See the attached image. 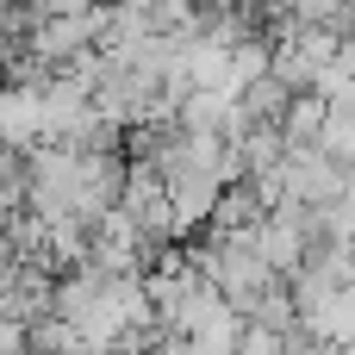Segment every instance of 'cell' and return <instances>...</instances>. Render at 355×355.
<instances>
[{
  "label": "cell",
  "instance_id": "1",
  "mask_svg": "<svg viewBox=\"0 0 355 355\" xmlns=\"http://www.w3.org/2000/svg\"><path fill=\"white\" fill-rule=\"evenodd\" d=\"M281 187H287L293 200H306V206H331V200L349 187V175H343L324 150H287V156H281Z\"/></svg>",
  "mask_w": 355,
  "mask_h": 355
},
{
  "label": "cell",
  "instance_id": "2",
  "mask_svg": "<svg viewBox=\"0 0 355 355\" xmlns=\"http://www.w3.org/2000/svg\"><path fill=\"white\" fill-rule=\"evenodd\" d=\"M0 144H12L19 156L44 144V87H0Z\"/></svg>",
  "mask_w": 355,
  "mask_h": 355
},
{
  "label": "cell",
  "instance_id": "3",
  "mask_svg": "<svg viewBox=\"0 0 355 355\" xmlns=\"http://www.w3.org/2000/svg\"><path fill=\"white\" fill-rule=\"evenodd\" d=\"M275 131H281V144L287 150H318V131H324V94H293L287 100V112L275 119Z\"/></svg>",
  "mask_w": 355,
  "mask_h": 355
},
{
  "label": "cell",
  "instance_id": "4",
  "mask_svg": "<svg viewBox=\"0 0 355 355\" xmlns=\"http://www.w3.org/2000/svg\"><path fill=\"white\" fill-rule=\"evenodd\" d=\"M25 355H81V331L56 312L25 318Z\"/></svg>",
  "mask_w": 355,
  "mask_h": 355
},
{
  "label": "cell",
  "instance_id": "5",
  "mask_svg": "<svg viewBox=\"0 0 355 355\" xmlns=\"http://www.w3.org/2000/svg\"><path fill=\"white\" fill-rule=\"evenodd\" d=\"M287 100H293V87H287V81H275L268 69H262L256 81H243V94H237V106H243L250 119H268V125L287 112Z\"/></svg>",
  "mask_w": 355,
  "mask_h": 355
},
{
  "label": "cell",
  "instance_id": "6",
  "mask_svg": "<svg viewBox=\"0 0 355 355\" xmlns=\"http://www.w3.org/2000/svg\"><path fill=\"white\" fill-rule=\"evenodd\" d=\"M250 318H256V324H268V331H293V324H300V312H293V293H287V281H268Z\"/></svg>",
  "mask_w": 355,
  "mask_h": 355
},
{
  "label": "cell",
  "instance_id": "7",
  "mask_svg": "<svg viewBox=\"0 0 355 355\" xmlns=\"http://www.w3.org/2000/svg\"><path fill=\"white\" fill-rule=\"evenodd\" d=\"M231 355H281V331L243 318V337H237V349H231Z\"/></svg>",
  "mask_w": 355,
  "mask_h": 355
},
{
  "label": "cell",
  "instance_id": "8",
  "mask_svg": "<svg viewBox=\"0 0 355 355\" xmlns=\"http://www.w3.org/2000/svg\"><path fill=\"white\" fill-rule=\"evenodd\" d=\"M144 355H193V343H187V337H175V331H168V337H162V343H150V349Z\"/></svg>",
  "mask_w": 355,
  "mask_h": 355
},
{
  "label": "cell",
  "instance_id": "9",
  "mask_svg": "<svg viewBox=\"0 0 355 355\" xmlns=\"http://www.w3.org/2000/svg\"><path fill=\"white\" fill-rule=\"evenodd\" d=\"M6 168H19V150H12V144H0V175H6Z\"/></svg>",
  "mask_w": 355,
  "mask_h": 355
}]
</instances>
